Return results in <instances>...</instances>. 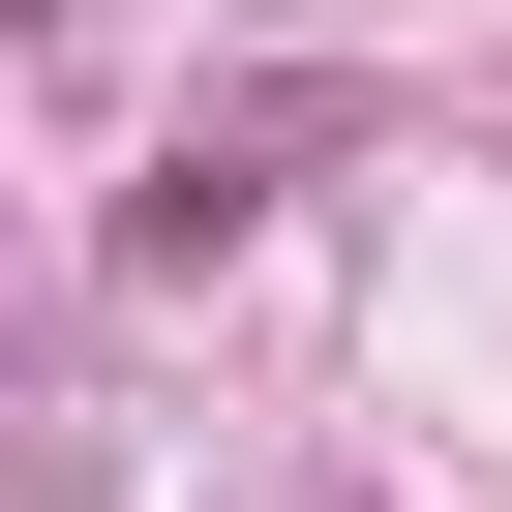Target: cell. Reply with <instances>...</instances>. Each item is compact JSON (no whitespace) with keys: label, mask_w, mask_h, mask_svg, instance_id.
Wrapping results in <instances>:
<instances>
[{"label":"cell","mask_w":512,"mask_h":512,"mask_svg":"<svg viewBox=\"0 0 512 512\" xmlns=\"http://www.w3.org/2000/svg\"><path fill=\"white\" fill-rule=\"evenodd\" d=\"M0 31H31V0H0Z\"/></svg>","instance_id":"obj_1"}]
</instances>
